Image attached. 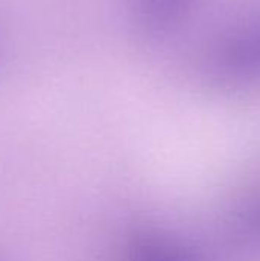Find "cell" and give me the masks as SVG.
<instances>
[{
  "label": "cell",
  "instance_id": "1",
  "mask_svg": "<svg viewBox=\"0 0 260 261\" xmlns=\"http://www.w3.org/2000/svg\"><path fill=\"white\" fill-rule=\"evenodd\" d=\"M207 70L219 81H250L260 76V21L221 38L207 57Z\"/></svg>",
  "mask_w": 260,
  "mask_h": 261
},
{
  "label": "cell",
  "instance_id": "3",
  "mask_svg": "<svg viewBox=\"0 0 260 261\" xmlns=\"http://www.w3.org/2000/svg\"><path fill=\"white\" fill-rule=\"evenodd\" d=\"M127 261H199L188 246L167 237L150 236L136 240Z\"/></svg>",
  "mask_w": 260,
  "mask_h": 261
},
{
  "label": "cell",
  "instance_id": "2",
  "mask_svg": "<svg viewBox=\"0 0 260 261\" xmlns=\"http://www.w3.org/2000/svg\"><path fill=\"white\" fill-rule=\"evenodd\" d=\"M199 0H123L124 18L139 43H159L176 34Z\"/></svg>",
  "mask_w": 260,
  "mask_h": 261
}]
</instances>
